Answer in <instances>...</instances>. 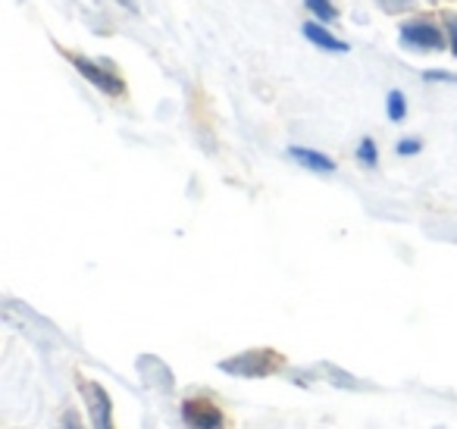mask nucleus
<instances>
[{"mask_svg": "<svg viewBox=\"0 0 457 429\" xmlns=\"http://www.w3.org/2000/svg\"><path fill=\"white\" fill-rule=\"evenodd\" d=\"M216 366H220L222 373H228V376L267 379L282 366V354L273 351V348H257V351H245V354H236V358H228V360H220Z\"/></svg>", "mask_w": 457, "mask_h": 429, "instance_id": "nucleus-1", "label": "nucleus"}, {"mask_svg": "<svg viewBox=\"0 0 457 429\" xmlns=\"http://www.w3.org/2000/svg\"><path fill=\"white\" fill-rule=\"evenodd\" d=\"M70 57V63L76 66V72L85 79V82H91L97 91H104V95H110V97H120V95H126V82H122L116 72H110V70H104L101 63H95V60H88V57H82V54H66Z\"/></svg>", "mask_w": 457, "mask_h": 429, "instance_id": "nucleus-2", "label": "nucleus"}, {"mask_svg": "<svg viewBox=\"0 0 457 429\" xmlns=\"http://www.w3.org/2000/svg\"><path fill=\"white\" fill-rule=\"evenodd\" d=\"M398 38H401V45H404V47H411V51H420V54L445 51V35L438 32L432 22H426V20L404 22V26L398 29Z\"/></svg>", "mask_w": 457, "mask_h": 429, "instance_id": "nucleus-3", "label": "nucleus"}, {"mask_svg": "<svg viewBox=\"0 0 457 429\" xmlns=\"http://www.w3.org/2000/svg\"><path fill=\"white\" fill-rule=\"evenodd\" d=\"M82 398H85V408H88L91 416V429H116L113 426V401H110V391L104 389L101 383L95 379H82Z\"/></svg>", "mask_w": 457, "mask_h": 429, "instance_id": "nucleus-4", "label": "nucleus"}, {"mask_svg": "<svg viewBox=\"0 0 457 429\" xmlns=\"http://www.w3.org/2000/svg\"><path fill=\"white\" fill-rule=\"evenodd\" d=\"M182 423L188 429H222L226 416L207 398H185L182 401Z\"/></svg>", "mask_w": 457, "mask_h": 429, "instance_id": "nucleus-5", "label": "nucleus"}, {"mask_svg": "<svg viewBox=\"0 0 457 429\" xmlns=\"http://www.w3.org/2000/svg\"><path fill=\"white\" fill-rule=\"evenodd\" d=\"M288 157H292L298 166H304V170L320 172V176H332V172H336V160L326 157V154H320V151H313V147L292 145L288 147Z\"/></svg>", "mask_w": 457, "mask_h": 429, "instance_id": "nucleus-6", "label": "nucleus"}, {"mask_svg": "<svg viewBox=\"0 0 457 429\" xmlns=\"http://www.w3.org/2000/svg\"><path fill=\"white\" fill-rule=\"evenodd\" d=\"M301 32H304V38L311 41L313 47H320V51H329V54H348V41H338L332 32H326L320 22H304L301 26Z\"/></svg>", "mask_w": 457, "mask_h": 429, "instance_id": "nucleus-7", "label": "nucleus"}, {"mask_svg": "<svg viewBox=\"0 0 457 429\" xmlns=\"http://www.w3.org/2000/svg\"><path fill=\"white\" fill-rule=\"evenodd\" d=\"M386 114H388V120H392V122H401L407 116V97L401 95L398 88L388 91V97H386Z\"/></svg>", "mask_w": 457, "mask_h": 429, "instance_id": "nucleus-8", "label": "nucleus"}, {"mask_svg": "<svg viewBox=\"0 0 457 429\" xmlns=\"http://www.w3.org/2000/svg\"><path fill=\"white\" fill-rule=\"evenodd\" d=\"M304 7L317 16L320 22H336L338 20V10L332 0H304Z\"/></svg>", "mask_w": 457, "mask_h": 429, "instance_id": "nucleus-9", "label": "nucleus"}, {"mask_svg": "<svg viewBox=\"0 0 457 429\" xmlns=\"http://www.w3.org/2000/svg\"><path fill=\"white\" fill-rule=\"evenodd\" d=\"M357 160H361L363 166L379 164V147H376L373 139H361V145H357Z\"/></svg>", "mask_w": 457, "mask_h": 429, "instance_id": "nucleus-10", "label": "nucleus"}, {"mask_svg": "<svg viewBox=\"0 0 457 429\" xmlns=\"http://www.w3.org/2000/svg\"><path fill=\"white\" fill-rule=\"evenodd\" d=\"M395 151H398L401 157H413V154L423 151V141L420 139H401L398 145H395Z\"/></svg>", "mask_w": 457, "mask_h": 429, "instance_id": "nucleus-11", "label": "nucleus"}, {"mask_svg": "<svg viewBox=\"0 0 457 429\" xmlns=\"http://www.w3.org/2000/svg\"><path fill=\"white\" fill-rule=\"evenodd\" d=\"M426 82H445V85H457V76L454 72H445V70H426L423 72Z\"/></svg>", "mask_w": 457, "mask_h": 429, "instance_id": "nucleus-12", "label": "nucleus"}, {"mask_svg": "<svg viewBox=\"0 0 457 429\" xmlns=\"http://www.w3.org/2000/svg\"><path fill=\"white\" fill-rule=\"evenodd\" d=\"M57 429H82V420H79L76 410H66V414L60 416V426Z\"/></svg>", "mask_w": 457, "mask_h": 429, "instance_id": "nucleus-13", "label": "nucleus"}, {"mask_svg": "<svg viewBox=\"0 0 457 429\" xmlns=\"http://www.w3.org/2000/svg\"><path fill=\"white\" fill-rule=\"evenodd\" d=\"M448 38H451V54L457 57V20H448Z\"/></svg>", "mask_w": 457, "mask_h": 429, "instance_id": "nucleus-14", "label": "nucleus"}, {"mask_svg": "<svg viewBox=\"0 0 457 429\" xmlns=\"http://www.w3.org/2000/svg\"><path fill=\"white\" fill-rule=\"evenodd\" d=\"M120 4H122V7L132 10V13H138V4H135V0H120Z\"/></svg>", "mask_w": 457, "mask_h": 429, "instance_id": "nucleus-15", "label": "nucleus"}]
</instances>
